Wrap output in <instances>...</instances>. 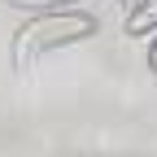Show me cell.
I'll return each instance as SVG.
<instances>
[{
  "label": "cell",
  "instance_id": "6da1fadb",
  "mask_svg": "<svg viewBox=\"0 0 157 157\" xmlns=\"http://www.w3.org/2000/svg\"><path fill=\"white\" fill-rule=\"evenodd\" d=\"M96 31V17L92 13H78V9H39V17H31L26 26H17L13 35V48H9V61L13 70H31L39 57H48L66 44H78Z\"/></svg>",
  "mask_w": 157,
  "mask_h": 157
},
{
  "label": "cell",
  "instance_id": "5b68a950",
  "mask_svg": "<svg viewBox=\"0 0 157 157\" xmlns=\"http://www.w3.org/2000/svg\"><path fill=\"white\" fill-rule=\"evenodd\" d=\"M127 5H135V0H127Z\"/></svg>",
  "mask_w": 157,
  "mask_h": 157
},
{
  "label": "cell",
  "instance_id": "7a4b0ae2",
  "mask_svg": "<svg viewBox=\"0 0 157 157\" xmlns=\"http://www.w3.org/2000/svg\"><path fill=\"white\" fill-rule=\"evenodd\" d=\"M157 31V0H135L127 13V35H153Z\"/></svg>",
  "mask_w": 157,
  "mask_h": 157
},
{
  "label": "cell",
  "instance_id": "3957f363",
  "mask_svg": "<svg viewBox=\"0 0 157 157\" xmlns=\"http://www.w3.org/2000/svg\"><path fill=\"white\" fill-rule=\"evenodd\" d=\"M5 5H17V9H66V5H78V0H5Z\"/></svg>",
  "mask_w": 157,
  "mask_h": 157
},
{
  "label": "cell",
  "instance_id": "277c9868",
  "mask_svg": "<svg viewBox=\"0 0 157 157\" xmlns=\"http://www.w3.org/2000/svg\"><path fill=\"white\" fill-rule=\"evenodd\" d=\"M148 70L157 74V31H153V44H148Z\"/></svg>",
  "mask_w": 157,
  "mask_h": 157
}]
</instances>
